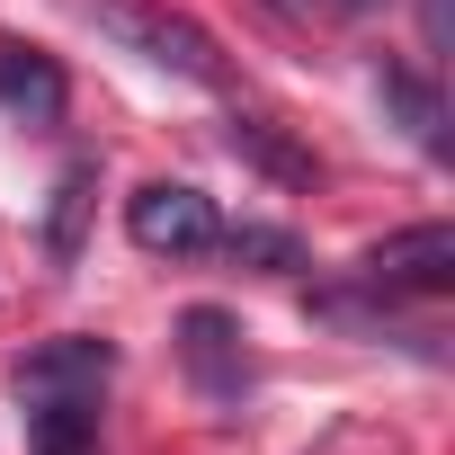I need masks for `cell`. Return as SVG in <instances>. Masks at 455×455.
Returning a JSON list of instances; mask_svg holds the SVG:
<instances>
[{"instance_id":"6da1fadb","label":"cell","mask_w":455,"mask_h":455,"mask_svg":"<svg viewBox=\"0 0 455 455\" xmlns=\"http://www.w3.org/2000/svg\"><path fill=\"white\" fill-rule=\"evenodd\" d=\"M81 19H90V28H108L116 45H134L143 63L179 72V81H223L214 36H205L196 19H179V10H152V0H81Z\"/></svg>"},{"instance_id":"7a4b0ae2","label":"cell","mask_w":455,"mask_h":455,"mask_svg":"<svg viewBox=\"0 0 455 455\" xmlns=\"http://www.w3.org/2000/svg\"><path fill=\"white\" fill-rule=\"evenodd\" d=\"M125 233L152 259H205L223 223H214V196H196L188 179H152V188L125 196Z\"/></svg>"},{"instance_id":"3957f363","label":"cell","mask_w":455,"mask_h":455,"mask_svg":"<svg viewBox=\"0 0 455 455\" xmlns=\"http://www.w3.org/2000/svg\"><path fill=\"white\" fill-rule=\"evenodd\" d=\"M357 277L375 295H446L455 286V223H411V233L375 242L357 259Z\"/></svg>"},{"instance_id":"277c9868","label":"cell","mask_w":455,"mask_h":455,"mask_svg":"<svg viewBox=\"0 0 455 455\" xmlns=\"http://www.w3.org/2000/svg\"><path fill=\"white\" fill-rule=\"evenodd\" d=\"M179 366L205 384V402H242V393H251V348H242V322H233V313H214V304L179 313Z\"/></svg>"},{"instance_id":"5b68a950","label":"cell","mask_w":455,"mask_h":455,"mask_svg":"<svg viewBox=\"0 0 455 455\" xmlns=\"http://www.w3.org/2000/svg\"><path fill=\"white\" fill-rule=\"evenodd\" d=\"M10 375H19V393H28V402H36V393H108V375H116V348H108V339H81V331H63V339L28 348Z\"/></svg>"},{"instance_id":"8992f818","label":"cell","mask_w":455,"mask_h":455,"mask_svg":"<svg viewBox=\"0 0 455 455\" xmlns=\"http://www.w3.org/2000/svg\"><path fill=\"white\" fill-rule=\"evenodd\" d=\"M63 63L54 54H36V45H19V36H0V108L10 116H28V125H54L63 116Z\"/></svg>"},{"instance_id":"52a82bcc","label":"cell","mask_w":455,"mask_h":455,"mask_svg":"<svg viewBox=\"0 0 455 455\" xmlns=\"http://www.w3.org/2000/svg\"><path fill=\"white\" fill-rule=\"evenodd\" d=\"M28 446L36 455H99V393H36Z\"/></svg>"},{"instance_id":"ba28073f","label":"cell","mask_w":455,"mask_h":455,"mask_svg":"<svg viewBox=\"0 0 455 455\" xmlns=\"http://www.w3.org/2000/svg\"><path fill=\"white\" fill-rule=\"evenodd\" d=\"M90 205H99V170H90V161H72V170L54 179V205H45V259H54V268H72V259H81Z\"/></svg>"},{"instance_id":"9c48e42d","label":"cell","mask_w":455,"mask_h":455,"mask_svg":"<svg viewBox=\"0 0 455 455\" xmlns=\"http://www.w3.org/2000/svg\"><path fill=\"white\" fill-rule=\"evenodd\" d=\"M233 152L242 161H259L268 179H286V188H313V152H295L268 116H233Z\"/></svg>"},{"instance_id":"30bf717a","label":"cell","mask_w":455,"mask_h":455,"mask_svg":"<svg viewBox=\"0 0 455 455\" xmlns=\"http://www.w3.org/2000/svg\"><path fill=\"white\" fill-rule=\"evenodd\" d=\"M214 251H233L242 268H304V242L295 233H277V223H242V233H214Z\"/></svg>"},{"instance_id":"8fae6325","label":"cell","mask_w":455,"mask_h":455,"mask_svg":"<svg viewBox=\"0 0 455 455\" xmlns=\"http://www.w3.org/2000/svg\"><path fill=\"white\" fill-rule=\"evenodd\" d=\"M384 99L411 116V134H419L428 152H446V108H437V90H428V81H411V72H384Z\"/></svg>"}]
</instances>
